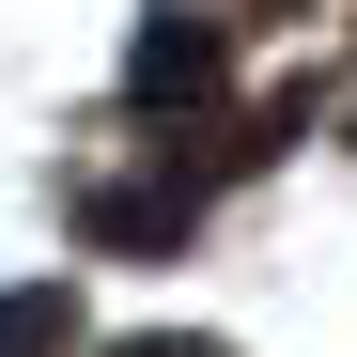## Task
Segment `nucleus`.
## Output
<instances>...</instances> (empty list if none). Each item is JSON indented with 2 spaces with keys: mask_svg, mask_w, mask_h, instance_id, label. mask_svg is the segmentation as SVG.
Wrapping results in <instances>:
<instances>
[{
  "mask_svg": "<svg viewBox=\"0 0 357 357\" xmlns=\"http://www.w3.org/2000/svg\"><path fill=\"white\" fill-rule=\"evenodd\" d=\"M187 218H202V187H93L78 202L93 249H187Z\"/></svg>",
  "mask_w": 357,
  "mask_h": 357,
  "instance_id": "2",
  "label": "nucleus"
},
{
  "mask_svg": "<svg viewBox=\"0 0 357 357\" xmlns=\"http://www.w3.org/2000/svg\"><path fill=\"white\" fill-rule=\"evenodd\" d=\"M125 357H218V342H125Z\"/></svg>",
  "mask_w": 357,
  "mask_h": 357,
  "instance_id": "4",
  "label": "nucleus"
},
{
  "mask_svg": "<svg viewBox=\"0 0 357 357\" xmlns=\"http://www.w3.org/2000/svg\"><path fill=\"white\" fill-rule=\"evenodd\" d=\"M0 357H93L78 295H63V280H16V295H0Z\"/></svg>",
  "mask_w": 357,
  "mask_h": 357,
  "instance_id": "3",
  "label": "nucleus"
},
{
  "mask_svg": "<svg viewBox=\"0 0 357 357\" xmlns=\"http://www.w3.org/2000/svg\"><path fill=\"white\" fill-rule=\"evenodd\" d=\"M218 78H233L218 16H155V31L125 47V93H140V109H218Z\"/></svg>",
  "mask_w": 357,
  "mask_h": 357,
  "instance_id": "1",
  "label": "nucleus"
}]
</instances>
